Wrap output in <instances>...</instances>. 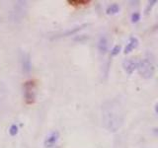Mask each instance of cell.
<instances>
[{"label":"cell","mask_w":158,"mask_h":148,"mask_svg":"<svg viewBox=\"0 0 158 148\" xmlns=\"http://www.w3.org/2000/svg\"><path fill=\"white\" fill-rule=\"evenodd\" d=\"M103 126L111 132L118 131L124 122V109L117 99H111L102 105Z\"/></svg>","instance_id":"6da1fadb"},{"label":"cell","mask_w":158,"mask_h":148,"mask_svg":"<svg viewBox=\"0 0 158 148\" xmlns=\"http://www.w3.org/2000/svg\"><path fill=\"white\" fill-rule=\"evenodd\" d=\"M140 13L139 12H133L132 14V17H131V20L133 24H136L137 22H139V20H140Z\"/></svg>","instance_id":"8fae6325"},{"label":"cell","mask_w":158,"mask_h":148,"mask_svg":"<svg viewBox=\"0 0 158 148\" xmlns=\"http://www.w3.org/2000/svg\"><path fill=\"white\" fill-rule=\"evenodd\" d=\"M22 64H23V69L26 73H29L31 72L32 70V60H31V57L29 54H25L24 57H23V61H22Z\"/></svg>","instance_id":"ba28073f"},{"label":"cell","mask_w":158,"mask_h":148,"mask_svg":"<svg viewBox=\"0 0 158 148\" xmlns=\"http://www.w3.org/2000/svg\"><path fill=\"white\" fill-rule=\"evenodd\" d=\"M18 131H19V128H18V126L16 125H13L10 126V128H9V133H10L11 136H15L18 134Z\"/></svg>","instance_id":"7c38bea8"},{"label":"cell","mask_w":158,"mask_h":148,"mask_svg":"<svg viewBox=\"0 0 158 148\" xmlns=\"http://www.w3.org/2000/svg\"><path fill=\"white\" fill-rule=\"evenodd\" d=\"M153 132L155 133V134L158 136V127H156V128H154V130H153Z\"/></svg>","instance_id":"9a60e30c"},{"label":"cell","mask_w":158,"mask_h":148,"mask_svg":"<svg viewBox=\"0 0 158 148\" xmlns=\"http://www.w3.org/2000/svg\"><path fill=\"white\" fill-rule=\"evenodd\" d=\"M123 68L128 75H132L137 69V61L132 59H125L123 62Z\"/></svg>","instance_id":"5b68a950"},{"label":"cell","mask_w":158,"mask_h":148,"mask_svg":"<svg viewBox=\"0 0 158 148\" xmlns=\"http://www.w3.org/2000/svg\"><path fill=\"white\" fill-rule=\"evenodd\" d=\"M58 139H59V132L57 130H53L45 137L44 145L45 148H53L57 145Z\"/></svg>","instance_id":"277c9868"},{"label":"cell","mask_w":158,"mask_h":148,"mask_svg":"<svg viewBox=\"0 0 158 148\" xmlns=\"http://www.w3.org/2000/svg\"><path fill=\"white\" fill-rule=\"evenodd\" d=\"M67 3L73 6H80V5H87L90 3V0H67Z\"/></svg>","instance_id":"30bf717a"},{"label":"cell","mask_w":158,"mask_h":148,"mask_svg":"<svg viewBox=\"0 0 158 148\" xmlns=\"http://www.w3.org/2000/svg\"><path fill=\"white\" fill-rule=\"evenodd\" d=\"M154 110H155V112H156V114H158V103L155 105L154 106Z\"/></svg>","instance_id":"2e32d148"},{"label":"cell","mask_w":158,"mask_h":148,"mask_svg":"<svg viewBox=\"0 0 158 148\" xmlns=\"http://www.w3.org/2000/svg\"><path fill=\"white\" fill-rule=\"evenodd\" d=\"M108 40L105 36L100 37V39L97 42V47H98V50L101 52L102 54H105L107 51H108Z\"/></svg>","instance_id":"52a82bcc"},{"label":"cell","mask_w":158,"mask_h":148,"mask_svg":"<svg viewBox=\"0 0 158 148\" xmlns=\"http://www.w3.org/2000/svg\"><path fill=\"white\" fill-rule=\"evenodd\" d=\"M120 5L117 3H113L111 4L110 6H108V8L106 9V13L108 14V15H115V14H117L120 12Z\"/></svg>","instance_id":"9c48e42d"},{"label":"cell","mask_w":158,"mask_h":148,"mask_svg":"<svg viewBox=\"0 0 158 148\" xmlns=\"http://www.w3.org/2000/svg\"><path fill=\"white\" fill-rule=\"evenodd\" d=\"M156 2H157V1H155V0H152V1H149V2H148V7L146 8V13H149V11L151 10V8L155 5Z\"/></svg>","instance_id":"5bb4252c"},{"label":"cell","mask_w":158,"mask_h":148,"mask_svg":"<svg viewBox=\"0 0 158 148\" xmlns=\"http://www.w3.org/2000/svg\"><path fill=\"white\" fill-rule=\"evenodd\" d=\"M138 73L141 75V77L145 78V79H149L151 78L153 74H154L155 67L153 63L149 59H141L137 61V69Z\"/></svg>","instance_id":"7a4b0ae2"},{"label":"cell","mask_w":158,"mask_h":148,"mask_svg":"<svg viewBox=\"0 0 158 148\" xmlns=\"http://www.w3.org/2000/svg\"><path fill=\"white\" fill-rule=\"evenodd\" d=\"M120 50H122V46H116L113 47V50L112 51H111V56H116V55H118Z\"/></svg>","instance_id":"4fadbf2b"},{"label":"cell","mask_w":158,"mask_h":148,"mask_svg":"<svg viewBox=\"0 0 158 148\" xmlns=\"http://www.w3.org/2000/svg\"><path fill=\"white\" fill-rule=\"evenodd\" d=\"M36 83L35 81L30 80L24 84V98L28 105L34 104L36 100Z\"/></svg>","instance_id":"3957f363"},{"label":"cell","mask_w":158,"mask_h":148,"mask_svg":"<svg viewBox=\"0 0 158 148\" xmlns=\"http://www.w3.org/2000/svg\"><path fill=\"white\" fill-rule=\"evenodd\" d=\"M138 44H139V42L136 37L129 38L127 42V46L124 47V54H131L132 51H133L138 46Z\"/></svg>","instance_id":"8992f818"}]
</instances>
